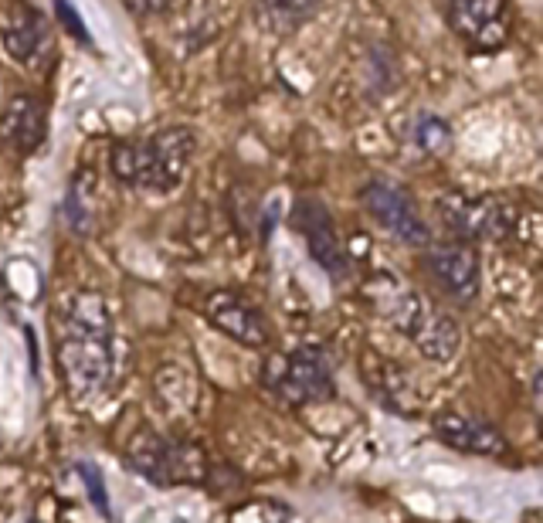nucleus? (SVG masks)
Returning a JSON list of instances; mask_svg holds the SVG:
<instances>
[{"label": "nucleus", "mask_w": 543, "mask_h": 523, "mask_svg": "<svg viewBox=\"0 0 543 523\" xmlns=\"http://www.w3.org/2000/svg\"><path fill=\"white\" fill-rule=\"evenodd\" d=\"M425 265H428V272H432V279L452 299H459V303H472V299L479 296V286H482L479 259L465 242L435 245L432 252H428Z\"/></svg>", "instance_id": "9d476101"}, {"label": "nucleus", "mask_w": 543, "mask_h": 523, "mask_svg": "<svg viewBox=\"0 0 543 523\" xmlns=\"http://www.w3.org/2000/svg\"><path fill=\"white\" fill-rule=\"evenodd\" d=\"M208 313L211 327H218L221 333H228L231 340L245 347H265L269 344V323H265L262 310L255 303H248L245 296L231 293V289H218L208 296Z\"/></svg>", "instance_id": "1a4fd4ad"}, {"label": "nucleus", "mask_w": 543, "mask_h": 523, "mask_svg": "<svg viewBox=\"0 0 543 523\" xmlns=\"http://www.w3.org/2000/svg\"><path fill=\"white\" fill-rule=\"evenodd\" d=\"M323 0H255V21L269 34H292L306 21H313Z\"/></svg>", "instance_id": "4468645a"}, {"label": "nucleus", "mask_w": 543, "mask_h": 523, "mask_svg": "<svg viewBox=\"0 0 543 523\" xmlns=\"http://www.w3.org/2000/svg\"><path fill=\"white\" fill-rule=\"evenodd\" d=\"M415 143L425 153H445L448 143H452V130H448V123L442 116L421 113L415 123Z\"/></svg>", "instance_id": "dca6fc26"}, {"label": "nucleus", "mask_w": 543, "mask_h": 523, "mask_svg": "<svg viewBox=\"0 0 543 523\" xmlns=\"http://www.w3.org/2000/svg\"><path fill=\"white\" fill-rule=\"evenodd\" d=\"M126 7L136 17H160L174 7V0H126Z\"/></svg>", "instance_id": "6ab92c4d"}, {"label": "nucleus", "mask_w": 543, "mask_h": 523, "mask_svg": "<svg viewBox=\"0 0 543 523\" xmlns=\"http://www.w3.org/2000/svg\"><path fill=\"white\" fill-rule=\"evenodd\" d=\"M415 344L428 360L448 364V360L459 354V327H455L452 316H445L442 310H425L415 330Z\"/></svg>", "instance_id": "2eb2a0df"}, {"label": "nucleus", "mask_w": 543, "mask_h": 523, "mask_svg": "<svg viewBox=\"0 0 543 523\" xmlns=\"http://www.w3.org/2000/svg\"><path fill=\"white\" fill-rule=\"evenodd\" d=\"M432 432L445 445L469 452V456H499V452H506L503 432L493 422L476 415H462V411H442V415H435Z\"/></svg>", "instance_id": "9b49d317"}, {"label": "nucleus", "mask_w": 543, "mask_h": 523, "mask_svg": "<svg viewBox=\"0 0 543 523\" xmlns=\"http://www.w3.org/2000/svg\"><path fill=\"white\" fill-rule=\"evenodd\" d=\"M269 384L279 398L292 405H306V401H323L333 394V364L323 347H296L292 354L272 360L269 364Z\"/></svg>", "instance_id": "20e7f679"}, {"label": "nucleus", "mask_w": 543, "mask_h": 523, "mask_svg": "<svg viewBox=\"0 0 543 523\" xmlns=\"http://www.w3.org/2000/svg\"><path fill=\"white\" fill-rule=\"evenodd\" d=\"M442 14L465 45L496 51L506 41V0H442Z\"/></svg>", "instance_id": "6e6552de"}, {"label": "nucleus", "mask_w": 543, "mask_h": 523, "mask_svg": "<svg viewBox=\"0 0 543 523\" xmlns=\"http://www.w3.org/2000/svg\"><path fill=\"white\" fill-rule=\"evenodd\" d=\"M48 133V113L41 106V99L34 96H14L0 113V136H4L7 147H14L17 153H34L45 143Z\"/></svg>", "instance_id": "f8f14e48"}, {"label": "nucleus", "mask_w": 543, "mask_h": 523, "mask_svg": "<svg viewBox=\"0 0 543 523\" xmlns=\"http://www.w3.org/2000/svg\"><path fill=\"white\" fill-rule=\"evenodd\" d=\"M129 466L153 486H184L201 483L208 476V459L191 442L170 439V435L143 432L129 445Z\"/></svg>", "instance_id": "7ed1b4c3"}, {"label": "nucleus", "mask_w": 543, "mask_h": 523, "mask_svg": "<svg viewBox=\"0 0 543 523\" xmlns=\"http://www.w3.org/2000/svg\"><path fill=\"white\" fill-rule=\"evenodd\" d=\"M360 201H364L370 218H374L391 238H398L401 245L421 248L432 242V231H428V221L421 218L415 197L404 191L401 184H394V180L374 177L364 191H360Z\"/></svg>", "instance_id": "39448f33"}, {"label": "nucleus", "mask_w": 543, "mask_h": 523, "mask_svg": "<svg viewBox=\"0 0 543 523\" xmlns=\"http://www.w3.org/2000/svg\"><path fill=\"white\" fill-rule=\"evenodd\" d=\"M194 147L197 140L187 126H167V130L150 133L146 140L116 143L109 157V167L126 187L170 194L177 191L187 167H191Z\"/></svg>", "instance_id": "f03ea898"}, {"label": "nucleus", "mask_w": 543, "mask_h": 523, "mask_svg": "<svg viewBox=\"0 0 543 523\" xmlns=\"http://www.w3.org/2000/svg\"><path fill=\"white\" fill-rule=\"evenodd\" d=\"M65 388L75 401H89L102 391L112 371V313L99 293L72 296L58 340Z\"/></svg>", "instance_id": "f257e3e1"}, {"label": "nucleus", "mask_w": 543, "mask_h": 523, "mask_svg": "<svg viewBox=\"0 0 543 523\" xmlns=\"http://www.w3.org/2000/svg\"><path fill=\"white\" fill-rule=\"evenodd\" d=\"M445 228L462 242H499L510 235L513 211L496 197H469V194H445L438 201Z\"/></svg>", "instance_id": "423d86ee"}, {"label": "nucleus", "mask_w": 543, "mask_h": 523, "mask_svg": "<svg viewBox=\"0 0 543 523\" xmlns=\"http://www.w3.org/2000/svg\"><path fill=\"white\" fill-rule=\"evenodd\" d=\"M289 221H292V228L306 238L309 255L320 262V269L326 276H333L336 282L350 276V255H347V248H343L336 221H333V214L326 211L323 201H316V197H299V201L292 204Z\"/></svg>", "instance_id": "0eeeda50"}, {"label": "nucleus", "mask_w": 543, "mask_h": 523, "mask_svg": "<svg viewBox=\"0 0 543 523\" xmlns=\"http://www.w3.org/2000/svg\"><path fill=\"white\" fill-rule=\"evenodd\" d=\"M79 473H82L85 490L92 496V507H96L102 517H109V493H106V483H102L99 466L96 462H79Z\"/></svg>", "instance_id": "f3484780"}, {"label": "nucleus", "mask_w": 543, "mask_h": 523, "mask_svg": "<svg viewBox=\"0 0 543 523\" xmlns=\"http://www.w3.org/2000/svg\"><path fill=\"white\" fill-rule=\"evenodd\" d=\"M0 41H4L7 55H11L17 65H24V68L41 65V58H45V51H48L45 17L38 11H31V7H21V11H14L11 21L4 24Z\"/></svg>", "instance_id": "ddd939ff"}, {"label": "nucleus", "mask_w": 543, "mask_h": 523, "mask_svg": "<svg viewBox=\"0 0 543 523\" xmlns=\"http://www.w3.org/2000/svg\"><path fill=\"white\" fill-rule=\"evenodd\" d=\"M55 21L62 24V28L72 34L75 41H82V45H89V31H85V21L79 17V11H75L72 4H68V0H55Z\"/></svg>", "instance_id": "a211bd4d"}]
</instances>
